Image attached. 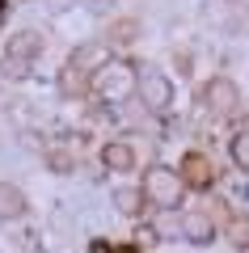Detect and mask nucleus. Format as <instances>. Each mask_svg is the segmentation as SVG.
<instances>
[{"instance_id":"f257e3e1","label":"nucleus","mask_w":249,"mask_h":253,"mask_svg":"<svg viewBox=\"0 0 249 253\" xmlns=\"http://www.w3.org/2000/svg\"><path fill=\"white\" fill-rule=\"evenodd\" d=\"M144 194H148L156 207L173 211L182 203V177L173 169H165V165H152V169L144 173Z\"/></svg>"},{"instance_id":"f03ea898","label":"nucleus","mask_w":249,"mask_h":253,"mask_svg":"<svg viewBox=\"0 0 249 253\" xmlns=\"http://www.w3.org/2000/svg\"><path fill=\"white\" fill-rule=\"evenodd\" d=\"M131 84H135V72H131V63H123V59L101 63L98 72H93V89H98L106 101L127 97V93H131Z\"/></svg>"},{"instance_id":"7ed1b4c3","label":"nucleus","mask_w":249,"mask_h":253,"mask_svg":"<svg viewBox=\"0 0 249 253\" xmlns=\"http://www.w3.org/2000/svg\"><path fill=\"white\" fill-rule=\"evenodd\" d=\"M140 97H144L148 110H169L173 89H169V81H165L156 68H144V72H140Z\"/></svg>"},{"instance_id":"20e7f679","label":"nucleus","mask_w":249,"mask_h":253,"mask_svg":"<svg viewBox=\"0 0 249 253\" xmlns=\"http://www.w3.org/2000/svg\"><path fill=\"white\" fill-rule=\"evenodd\" d=\"M38 51V38L34 34H17L9 42V51H4V76H13V81H21V76L30 72V55Z\"/></svg>"},{"instance_id":"39448f33","label":"nucleus","mask_w":249,"mask_h":253,"mask_svg":"<svg viewBox=\"0 0 249 253\" xmlns=\"http://www.w3.org/2000/svg\"><path fill=\"white\" fill-rule=\"evenodd\" d=\"M207 106H211L215 114L237 110V89H232V81H211L207 84Z\"/></svg>"},{"instance_id":"423d86ee","label":"nucleus","mask_w":249,"mask_h":253,"mask_svg":"<svg viewBox=\"0 0 249 253\" xmlns=\"http://www.w3.org/2000/svg\"><path fill=\"white\" fill-rule=\"evenodd\" d=\"M182 236H186V241H195V245H207L215 232H211V224H207L203 215H186V219H182Z\"/></svg>"},{"instance_id":"0eeeda50","label":"nucleus","mask_w":249,"mask_h":253,"mask_svg":"<svg viewBox=\"0 0 249 253\" xmlns=\"http://www.w3.org/2000/svg\"><path fill=\"white\" fill-rule=\"evenodd\" d=\"M21 211H26V199L13 186H0V219H17Z\"/></svg>"},{"instance_id":"6e6552de","label":"nucleus","mask_w":249,"mask_h":253,"mask_svg":"<svg viewBox=\"0 0 249 253\" xmlns=\"http://www.w3.org/2000/svg\"><path fill=\"white\" fill-rule=\"evenodd\" d=\"M101 156H106V165H110V169H131V165H135V152H131V144H110Z\"/></svg>"},{"instance_id":"1a4fd4ad","label":"nucleus","mask_w":249,"mask_h":253,"mask_svg":"<svg viewBox=\"0 0 249 253\" xmlns=\"http://www.w3.org/2000/svg\"><path fill=\"white\" fill-rule=\"evenodd\" d=\"M232 161L249 173V131H237V139H232Z\"/></svg>"},{"instance_id":"9d476101","label":"nucleus","mask_w":249,"mask_h":253,"mask_svg":"<svg viewBox=\"0 0 249 253\" xmlns=\"http://www.w3.org/2000/svg\"><path fill=\"white\" fill-rule=\"evenodd\" d=\"M232 245H241V249L249 245V219H237L232 224Z\"/></svg>"},{"instance_id":"9b49d317","label":"nucleus","mask_w":249,"mask_h":253,"mask_svg":"<svg viewBox=\"0 0 249 253\" xmlns=\"http://www.w3.org/2000/svg\"><path fill=\"white\" fill-rule=\"evenodd\" d=\"M118 211H135V203H140V199H135V194H131V190H123V194H118Z\"/></svg>"},{"instance_id":"f8f14e48","label":"nucleus","mask_w":249,"mask_h":253,"mask_svg":"<svg viewBox=\"0 0 249 253\" xmlns=\"http://www.w3.org/2000/svg\"><path fill=\"white\" fill-rule=\"evenodd\" d=\"M89 4H93V9H106V4H110V0H89Z\"/></svg>"}]
</instances>
